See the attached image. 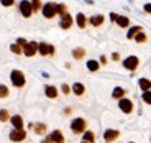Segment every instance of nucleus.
I'll return each mask as SVG.
<instances>
[{
	"instance_id": "39448f33",
	"label": "nucleus",
	"mask_w": 151,
	"mask_h": 143,
	"mask_svg": "<svg viewBox=\"0 0 151 143\" xmlns=\"http://www.w3.org/2000/svg\"><path fill=\"white\" fill-rule=\"evenodd\" d=\"M38 51H40L41 56H51V54H54V46H51L49 43H40Z\"/></svg>"
},
{
	"instance_id": "aec40b11",
	"label": "nucleus",
	"mask_w": 151,
	"mask_h": 143,
	"mask_svg": "<svg viewBox=\"0 0 151 143\" xmlns=\"http://www.w3.org/2000/svg\"><path fill=\"white\" fill-rule=\"evenodd\" d=\"M33 130H35V133H38V135H45L46 133V125L45 124H36V125H33Z\"/></svg>"
},
{
	"instance_id": "dca6fc26",
	"label": "nucleus",
	"mask_w": 151,
	"mask_h": 143,
	"mask_svg": "<svg viewBox=\"0 0 151 143\" xmlns=\"http://www.w3.org/2000/svg\"><path fill=\"white\" fill-rule=\"evenodd\" d=\"M72 90H74V94H76V95H82L84 92H86V87H84V84L76 82L74 86H72Z\"/></svg>"
},
{
	"instance_id": "a211bd4d",
	"label": "nucleus",
	"mask_w": 151,
	"mask_h": 143,
	"mask_svg": "<svg viewBox=\"0 0 151 143\" xmlns=\"http://www.w3.org/2000/svg\"><path fill=\"white\" fill-rule=\"evenodd\" d=\"M76 22H77L79 28H86V25H87V18H86V15H84V13H77Z\"/></svg>"
},
{
	"instance_id": "f8f14e48",
	"label": "nucleus",
	"mask_w": 151,
	"mask_h": 143,
	"mask_svg": "<svg viewBox=\"0 0 151 143\" xmlns=\"http://www.w3.org/2000/svg\"><path fill=\"white\" fill-rule=\"evenodd\" d=\"M12 125H13V130H23V118L22 115H13L10 118Z\"/></svg>"
},
{
	"instance_id": "6ab92c4d",
	"label": "nucleus",
	"mask_w": 151,
	"mask_h": 143,
	"mask_svg": "<svg viewBox=\"0 0 151 143\" xmlns=\"http://www.w3.org/2000/svg\"><path fill=\"white\" fill-rule=\"evenodd\" d=\"M140 31H143V30H141V27H132L128 30V33H127V38H128V40H132V38H135L136 35L140 33Z\"/></svg>"
},
{
	"instance_id": "58836bf2",
	"label": "nucleus",
	"mask_w": 151,
	"mask_h": 143,
	"mask_svg": "<svg viewBox=\"0 0 151 143\" xmlns=\"http://www.w3.org/2000/svg\"><path fill=\"white\" fill-rule=\"evenodd\" d=\"M100 63L105 64V63H107V58H105V56H100Z\"/></svg>"
},
{
	"instance_id": "cd10ccee",
	"label": "nucleus",
	"mask_w": 151,
	"mask_h": 143,
	"mask_svg": "<svg viewBox=\"0 0 151 143\" xmlns=\"http://www.w3.org/2000/svg\"><path fill=\"white\" fill-rule=\"evenodd\" d=\"M82 142L94 143V133H92V132H86V133H84V140H82Z\"/></svg>"
},
{
	"instance_id": "6e6552de",
	"label": "nucleus",
	"mask_w": 151,
	"mask_h": 143,
	"mask_svg": "<svg viewBox=\"0 0 151 143\" xmlns=\"http://www.w3.org/2000/svg\"><path fill=\"white\" fill-rule=\"evenodd\" d=\"M20 12H22V15L25 18L31 17L33 13V8H31V2H20Z\"/></svg>"
},
{
	"instance_id": "5701e85b",
	"label": "nucleus",
	"mask_w": 151,
	"mask_h": 143,
	"mask_svg": "<svg viewBox=\"0 0 151 143\" xmlns=\"http://www.w3.org/2000/svg\"><path fill=\"white\" fill-rule=\"evenodd\" d=\"M99 68H100V64L97 63V61H94V59H91V61H87V69L89 71H99Z\"/></svg>"
},
{
	"instance_id": "1a4fd4ad",
	"label": "nucleus",
	"mask_w": 151,
	"mask_h": 143,
	"mask_svg": "<svg viewBox=\"0 0 151 143\" xmlns=\"http://www.w3.org/2000/svg\"><path fill=\"white\" fill-rule=\"evenodd\" d=\"M27 138V133H25V130H12L10 132V140L12 142H23V140Z\"/></svg>"
},
{
	"instance_id": "a878e982",
	"label": "nucleus",
	"mask_w": 151,
	"mask_h": 143,
	"mask_svg": "<svg viewBox=\"0 0 151 143\" xmlns=\"http://www.w3.org/2000/svg\"><path fill=\"white\" fill-rule=\"evenodd\" d=\"M56 12H58V13H61V17H64L66 13H68V7H66L64 4H58L56 5Z\"/></svg>"
},
{
	"instance_id": "f257e3e1",
	"label": "nucleus",
	"mask_w": 151,
	"mask_h": 143,
	"mask_svg": "<svg viewBox=\"0 0 151 143\" xmlns=\"http://www.w3.org/2000/svg\"><path fill=\"white\" fill-rule=\"evenodd\" d=\"M86 128H87V122L84 118H74L71 124V130L76 133V135H79V133H86Z\"/></svg>"
},
{
	"instance_id": "b1692460",
	"label": "nucleus",
	"mask_w": 151,
	"mask_h": 143,
	"mask_svg": "<svg viewBox=\"0 0 151 143\" xmlns=\"http://www.w3.org/2000/svg\"><path fill=\"white\" fill-rule=\"evenodd\" d=\"M84 54H86V51H84L82 48H76L74 51H72V56H74L76 59H82Z\"/></svg>"
},
{
	"instance_id": "4468645a",
	"label": "nucleus",
	"mask_w": 151,
	"mask_h": 143,
	"mask_svg": "<svg viewBox=\"0 0 151 143\" xmlns=\"http://www.w3.org/2000/svg\"><path fill=\"white\" fill-rule=\"evenodd\" d=\"M138 86H140L141 90H145V92H150V90H151V81H150V79H145V77H143V79L138 81Z\"/></svg>"
},
{
	"instance_id": "ddd939ff",
	"label": "nucleus",
	"mask_w": 151,
	"mask_h": 143,
	"mask_svg": "<svg viewBox=\"0 0 151 143\" xmlns=\"http://www.w3.org/2000/svg\"><path fill=\"white\" fill-rule=\"evenodd\" d=\"M49 138L53 140V143H64V136H63V133H61L59 130H54V132L49 135Z\"/></svg>"
},
{
	"instance_id": "7ed1b4c3",
	"label": "nucleus",
	"mask_w": 151,
	"mask_h": 143,
	"mask_svg": "<svg viewBox=\"0 0 151 143\" xmlns=\"http://www.w3.org/2000/svg\"><path fill=\"white\" fill-rule=\"evenodd\" d=\"M138 64H140V59L136 56H128L123 61V68L128 69V71H135V69L138 68Z\"/></svg>"
},
{
	"instance_id": "412c9836",
	"label": "nucleus",
	"mask_w": 151,
	"mask_h": 143,
	"mask_svg": "<svg viewBox=\"0 0 151 143\" xmlns=\"http://www.w3.org/2000/svg\"><path fill=\"white\" fill-rule=\"evenodd\" d=\"M91 23L94 25V27H100L104 23V15H94L91 18Z\"/></svg>"
},
{
	"instance_id": "f704fd0d",
	"label": "nucleus",
	"mask_w": 151,
	"mask_h": 143,
	"mask_svg": "<svg viewBox=\"0 0 151 143\" xmlns=\"http://www.w3.org/2000/svg\"><path fill=\"white\" fill-rule=\"evenodd\" d=\"M61 90H63L64 94H69V90H71V89H69V86H68V84H63V87H61Z\"/></svg>"
},
{
	"instance_id": "a19ab883",
	"label": "nucleus",
	"mask_w": 151,
	"mask_h": 143,
	"mask_svg": "<svg viewBox=\"0 0 151 143\" xmlns=\"http://www.w3.org/2000/svg\"><path fill=\"white\" fill-rule=\"evenodd\" d=\"M132 143H133V142H132Z\"/></svg>"
},
{
	"instance_id": "72a5a7b5",
	"label": "nucleus",
	"mask_w": 151,
	"mask_h": 143,
	"mask_svg": "<svg viewBox=\"0 0 151 143\" xmlns=\"http://www.w3.org/2000/svg\"><path fill=\"white\" fill-rule=\"evenodd\" d=\"M2 5L4 7H10V5H13V0H2Z\"/></svg>"
},
{
	"instance_id": "9d476101",
	"label": "nucleus",
	"mask_w": 151,
	"mask_h": 143,
	"mask_svg": "<svg viewBox=\"0 0 151 143\" xmlns=\"http://www.w3.org/2000/svg\"><path fill=\"white\" fill-rule=\"evenodd\" d=\"M118 136H120V132H118V130H112V128H110V130H105V133H104V140L109 142V143H112L113 140H117Z\"/></svg>"
},
{
	"instance_id": "f3484780",
	"label": "nucleus",
	"mask_w": 151,
	"mask_h": 143,
	"mask_svg": "<svg viewBox=\"0 0 151 143\" xmlns=\"http://www.w3.org/2000/svg\"><path fill=\"white\" fill-rule=\"evenodd\" d=\"M125 92H127V90L122 89V87H115L113 92H112V97L113 99H123L125 97Z\"/></svg>"
},
{
	"instance_id": "c85d7f7f",
	"label": "nucleus",
	"mask_w": 151,
	"mask_h": 143,
	"mask_svg": "<svg viewBox=\"0 0 151 143\" xmlns=\"http://www.w3.org/2000/svg\"><path fill=\"white\" fill-rule=\"evenodd\" d=\"M135 40H136V43H145V41H146V33L140 31V33L135 36Z\"/></svg>"
},
{
	"instance_id": "f03ea898",
	"label": "nucleus",
	"mask_w": 151,
	"mask_h": 143,
	"mask_svg": "<svg viewBox=\"0 0 151 143\" xmlns=\"http://www.w3.org/2000/svg\"><path fill=\"white\" fill-rule=\"evenodd\" d=\"M10 79H12V84H13L15 87H23L25 86V74H23L22 71H12Z\"/></svg>"
},
{
	"instance_id": "393cba45",
	"label": "nucleus",
	"mask_w": 151,
	"mask_h": 143,
	"mask_svg": "<svg viewBox=\"0 0 151 143\" xmlns=\"http://www.w3.org/2000/svg\"><path fill=\"white\" fill-rule=\"evenodd\" d=\"M8 94H10V90H8V87L5 86V84H0V99L8 97Z\"/></svg>"
},
{
	"instance_id": "9b49d317",
	"label": "nucleus",
	"mask_w": 151,
	"mask_h": 143,
	"mask_svg": "<svg viewBox=\"0 0 151 143\" xmlns=\"http://www.w3.org/2000/svg\"><path fill=\"white\" fill-rule=\"evenodd\" d=\"M59 27L63 28V30H68V28H71V27H72V17L69 15V13H66L64 17H61Z\"/></svg>"
},
{
	"instance_id": "2eb2a0df",
	"label": "nucleus",
	"mask_w": 151,
	"mask_h": 143,
	"mask_svg": "<svg viewBox=\"0 0 151 143\" xmlns=\"http://www.w3.org/2000/svg\"><path fill=\"white\" fill-rule=\"evenodd\" d=\"M45 92H46V95H48L49 99H56L58 97V89L54 86H46Z\"/></svg>"
},
{
	"instance_id": "ea45409f",
	"label": "nucleus",
	"mask_w": 151,
	"mask_h": 143,
	"mask_svg": "<svg viewBox=\"0 0 151 143\" xmlns=\"http://www.w3.org/2000/svg\"><path fill=\"white\" fill-rule=\"evenodd\" d=\"M82 143H86V142H82Z\"/></svg>"
},
{
	"instance_id": "e433bc0d",
	"label": "nucleus",
	"mask_w": 151,
	"mask_h": 143,
	"mask_svg": "<svg viewBox=\"0 0 151 143\" xmlns=\"http://www.w3.org/2000/svg\"><path fill=\"white\" fill-rule=\"evenodd\" d=\"M112 58H113V61H118V59H120V54H118V53H113Z\"/></svg>"
},
{
	"instance_id": "0eeeda50",
	"label": "nucleus",
	"mask_w": 151,
	"mask_h": 143,
	"mask_svg": "<svg viewBox=\"0 0 151 143\" xmlns=\"http://www.w3.org/2000/svg\"><path fill=\"white\" fill-rule=\"evenodd\" d=\"M36 51H38V43H35V41H30L25 48H23V53H25V56H28V58L35 56Z\"/></svg>"
},
{
	"instance_id": "423d86ee",
	"label": "nucleus",
	"mask_w": 151,
	"mask_h": 143,
	"mask_svg": "<svg viewBox=\"0 0 151 143\" xmlns=\"http://www.w3.org/2000/svg\"><path fill=\"white\" fill-rule=\"evenodd\" d=\"M43 15L46 17V18H53L54 15H56V4H45L43 5Z\"/></svg>"
},
{
	"instance_id": "20e7f679",
	"label": "nucleus",
	"mask_w": 151,
	"mask_h": 143,
	"mask_svg": "<svg viewBox=\"0 0 151 143\" xmlns=\"http://www.w3.org/2000/svg\"><path fill=\"white\" fill-rule=\"evenodd\" d=\"M118 107H120V110L122 112H125V113H132L133 112V102L130 100V99H120L118 100Z\"/></svg>"
},
{
	"instance_id": "473e14b6",
	"label": "nucleus",
	"mask_w": 151,
	"mask_h": 143,
	"mask_svg": "<svg viewBox=\"0 0 151 143\" xmlns=\"http://www.w3.org/2000/svg\"><path fill=\"white\" fill-rule=\"evenodd\" d=\"M17 45H18L20 48H22V46L25 48V46L28 45V41H27V40H23V38H18V41H17Z\"/></svg>"
},
{
	"instance_id": "c756f323",
	"label": "nucleus",
	"mask_w": 151,
	"mask_h": 143,
	"mask_svg": "<svg viewBox=\"0 0 151 143\" xmlns=\"http://www.w3.org/2000/svg\"><path fill=\"white\" fill-rule=\"evenodd\" d=\"M10 49H12V53H15V54H22V53H23V49L20 48L18 45H12Z\"/></svg>"
},
{
	"instance_id": "7c9ffc66",
	"label": "nucleus",
	"mask_w": 151,
	"mask_h": 143,
	"mask_svg": "<svg viewBox=\"0 0 151 143\" xmlns=\"http://www.w3.org/2000/svg\"><path fill=\"white\" fill-rule=\"evenodd\" d=\"M31 8H33V12H38L40 8H43L41 2H31Z\"/></svg>"
},
{
	"instance_id": "4c0bfd02",
	"label": "nucleus",
	"mask_w": 151,
	"mask_h": 143,
	"mask_svg": "<svg viewBox=\"0 0 151 143\" xmlns=\"http://www.w3.org/2000/svg\"><path fill=\"white\" fill-rule=\"evenodd\" d=\"M110 18L113 20V22H117V18H118V15H115V13H110Z\"/></svg>"
},
{
	"instance_id": "bb28decb",
	"label": "nucleus",
	"mask_w": 151,
	"mask_h": 143,
	"mask_svg": "<svg viewBox=\"0 0 151 143\" xmlns=\"http://www.w3.org/2000/svg\"><path fill=\"white\" fill-rule=\"evenodd\" d=\"M7 120H10V113H8V110L0 109V122H7Z\"/></svg>"
},
{
	"instance_id": "4be33fe9",
	"label": "nucleus",
	"mask_w": 151,
	"mask_h": 143,
	"mask_svg": "<svg viewBox=\"0 0 151 143\" xmlns=\"http://www.w3.org/2000/svg\"><path fill=\"white\" fill-rule=\"evenodd\" d=\"M117 23H118V27H122V28H127L130 25V20H128V17H118L117 18Z\"/></svg>"
},
{
	"instance_id": "c9c22d12",
	"label": "nucleus",
	"mask_w": 151,
	"mask_h": 143,
	"mask_svg": "<svg viewBox=\"0 0 151 143\" xmlns=\"http://www.w3.org/2000/svg\"><path fill=\"white\" fill-rule=\"evenodd\" d=\"M145 12H148V13H151V4H146V5H145Z\"/></svg>"
},
{
	"instance_id": "2f4dec72",
	"label": "nucleus",
	"mask_w": 151,
	"mask_h": 143,
	"mask_svg": "<svg viewBox=\"0 0 151 143\" xmlns=\"http://www.w3.org/2000/svg\"><path fill=\"white\" fill-rule=\"evenodd\" d=\"M143 100L146 102V104H151V90H150V92H145V94H143Z\"/></svg>"
}]
</instances>
